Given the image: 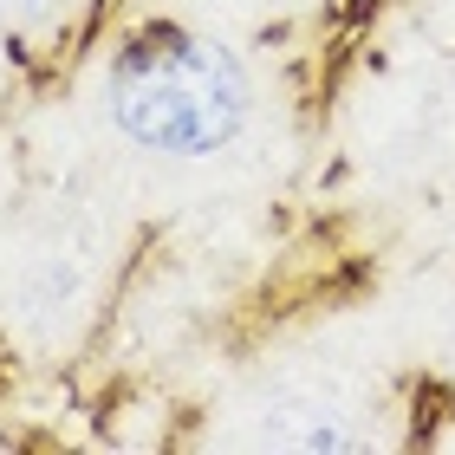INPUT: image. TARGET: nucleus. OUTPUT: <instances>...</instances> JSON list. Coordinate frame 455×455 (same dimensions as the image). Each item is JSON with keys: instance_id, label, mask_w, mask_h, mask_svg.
I'll return each mask as SVG.
<instances>
[{"instance_id": "obj_2", "label": "nucleus", "mask_w": 455, "mask_h": 455, "mask_svg": "<svg viewBox=\"0 0 455 455\" xmlns=\"http://www.w3.org/2000/svg\"><path fill=\"white\" fill-rule=\"evenodd\" d=\"M52 0H0V27H27V20H39Z\"/></svg>"}, {"instance_id": "obj_1", "label": "nucleus", "mask_w": 455, "mask_h": 455, "mask_svg": "<svg viewBox=\"0 0 455 455\" xmlns=\"http://www.w3.org/2000/svg\"><path fill=\"white\" fill-rule=\"evenodd\" d=\"M111 111L143 150L209 156L241 131V66L202 33H143L111 72Z\"/></svg>"}]
</instances>
